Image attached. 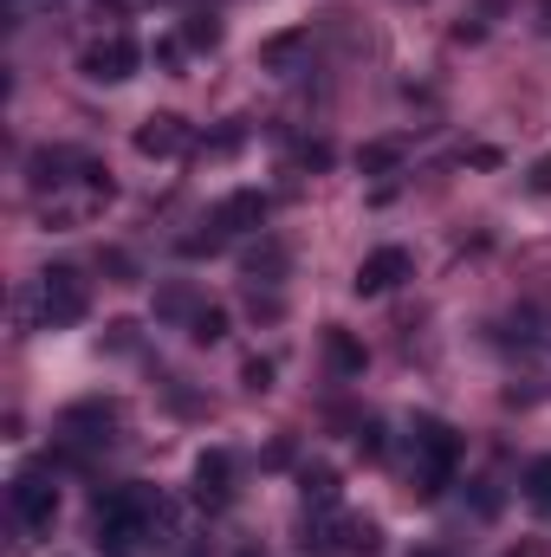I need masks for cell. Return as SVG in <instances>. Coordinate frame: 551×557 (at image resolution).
I'll return each instance as SVG.
<instances>
[{
  "label": "cell",
  "mask_w": 551,
  "mask_h": 557,
  "mask_svg": "<svg viewBox=\"0 0 551 557\" xmlns=\"http://www.w3.org/2000/svg\"><path fill=\"white\" fill-rule=\"evenodd\" d=\"M162 532H169V506L149 486H124V493L98 499V552L105 557H137Z\"/></svg>",
  "instance_id": "6da1fadb"
},
{
  "label": "cell",
  "mask_w": 551,
  "mask_h": 557,
  "mask_svg": "<svg viewBox=\"0 0 551 557\" xmlns=\"http://www.w3.org/2000/svg\"><path fill=\"white\" fill-rule=\"evenodd\" d=\"M454 460H461V441L448 421H415V493H441L454 480Z\"/></svg>",
  "instance_id": "7a4b0ae2"
},
{
  "label": "cell",
  "mask_w": 551,
  "mask_h": 557,
  "mask_svg": "<svg viewBox=\"0 0 551 557\" xmlns=\"http://www.w3.org/2000/svg\"><path fill=\"white\" fill-rule=\"evenodd\" d=\"M85 305H91V292H85V278L72 273V267L39 273V318H46V324H78Z\"/></svg>",
  "instance_id": "3957f363"
},
{
  "label": "cell",
  "mask_w": 551,
  "mask_h": 557,
  "mask_svg": "<svg viewBox=\"0 0 551 557\" xmlns=\"http://www.w3.org/2000/svg\"><path fill=\"white\" fill-rule=\"evenodd\" d=\"M137 39H124V33H111V39H98V46H85V59H78V72L91 78V85H124L131 72H137Z\"/></svg>",
  "instance_id": "277c9868"
},
{
  "label": "cell",
  "mask_w": 551,
  "mask_h": 557,
  "mask_svg": "<svg viewBox=\"0 0 551 557\" xmlns=\"http://www.w3.org/2000/svg\"><path fill=\"white\" fill-rule=\"evenodd\" d=\"M52 512H59V486L39 480V473H20V480H13V519H20L26 532H46Z\"/></svg>",
  "instance_id": "5b68a950"
},
{
  "label": "cell",
  "mask_w": 551,
  "mask_h": 557,
  "mask_svg": "<svg viewBox=\"0 0 551 557\" xmlns=\"http://www.w3.org/2000/svg\"><path fill=\"white\" fill-rule=\"evenodd\" d=\"M305 545L311 552H377V525L370 519H318L311 532H305Z\"/></svg>",
  "instance_id": "8992f818"
},
{
  "label": "cell",
  "mask_w": 551,
  "mask_h": 557,
  "mask_svg": "<svg viewBox=\"0 0 551 557\" xmlns=\"http://www.w3.org/2000/svg\"><path fill=\"white\" fill-rule=\"evenodd\" d=\"M415 273V260L403 253V247H377L364 267H357V292L364 298H377V292H390V285H403V278Z\"/></svg>",
  "instance_id": "52a82bcc"
},
{
  "label": "cell",
  "mask_w": 551,
  "mask_h": 557,
  "mask_svg": "<svg viewBox=\"0 0 551 557\" xmlns=\"http://www.w3.org/2000/svg\"><path fill=\"white\" fill-rule=\"evenodd\" d=\"M260 221H267V195H254V188H247V195H228V201H221V214H215V227H228V234L260 227Z\"/></svg>",
  "instance_id": "ba28073f"
},
{
  "label": "cell",
  "mask_w": 551,
  "mask_h": 557,
  "mask_svg": "<svg viewBox=\"0 0 551 557\" xmlns=\"http://www.w3.org/2000/svg\"><path fill=\"white\" fill-rule=\"evenodd\" d=\"M137 149L143 156H175L182 149V117H149L137 131Z\"/></svg>",
  "instance_id": "9c48e42d"
},
{
  "label": "cell",
  "mask_w": 551,
  "mask_h": 557,
  "mask_svg": "<svg viewBox=\"0 0 551 557\" xmlns=\"http://www.w3.org/2000/svg\"><path fill=\"white\" fill-rule=\"evenodd\" d=\"M195 486H201V499H228V454H201V467H195Z\"/></svg>",
  "instance_id": "30bf717a"
},
{
  "label": "cell",
  "mask_w": 551,
  "mask_h": 557,
  "mask_svg": "<svg viewBox=\"0 0 551 557\" xmlns=\"http://www.w3.org/2000/svg\"><path fill=\"white\" fill-rule=\"evenodd\" d=\"M188 337H195V344H221V337H228V311H221V305H201V311L188 318Z\"/></svg>",
  "instance_id": "8fae6325"
},
{
  "label": "cell",
  "mask_w": 551,
  "mask_h": 557,
  "mask_svg": "<svg viewBox=\"0 0 551 557\" xmlns=\"http://www.w3.org/2000/svg\"><path fill=\"white\" fill-rule=\"evenodd\" d=\"M526 506H532V512H551V454L526 467Z\"/></svg>",
  "instance_id": "7c38bea8"
},
{
  "label": "cell",
  "mask_w": 551,
  "mask_h": 557,
  "mask_svg": "<svg viewBox=\"0 0 551 557\" xmlns=\"http://www.w3.org/2000/svg\"><path fill=\"white\" fill-rule=\"evenodd\" d=\"M273 383V363H247V389H267Z\"/></svg>",
  "instance_id": "4fadbf2b"
},
{
  "label": "cell",
  "mask_w": 551,
  "mask_h": 557,
  "mask_svg": "<svg viewBox=\"0 0 551 557\" xmlns=\"http://www.w3.org/2000/svg\"><path fill=\"white\" fill-rule=\"evenodd\" d=\"M532 188H539V195H551V156H539V162H532Z\"/></svg>",
  "instance_id": "5bb4252c"
}]
</instances>
